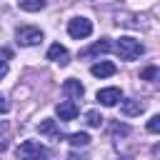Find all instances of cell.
Listing matches in <instances>:
<instances>
[{
    "instance_id": "obj_15",
    "label": "cell",
    "mask_w": 160,
    "mask_h": 160,
    "mask_svg": "<svg viewBox=\"0 0 160 160\" xmlns=\"http://www.w3.org/2000/svg\"><path fill=\"white\" fill-rule=\"evenodd\" d=\"M102 120H105V118H102L98 110H88V112H85V122H88L90 128H100V125H102Z\"/></svg>"
},
{
    "instance_id": "obj_1",
    "label": "cell",
    "mask_w": 160,
    "mask_h": 160,
    "mask_svg": "<svg viewBox=\"0 0 160 160\" xmlns=\"http://www.w3.org/2000/svg\"><path fill=\"white\" fill-rule=\"evenodd\" d=\"M115 52L120 55V60H135V58H140L142 52H145V45L140 42V40H135V38H120L118 42H115Z\"/></svg>"
},
{
    "instance_id": "obj_13",
    "label": "cell",
    "mask_w": 160,
    "mask_h": 160,
    "mask_svg": "<svg viewBox=\"0 0 160 160\" xmlns=\"http://www.w3.org/2000/svg\"><path fill=\"white\" fill-rule=\"evenodd\" d=\"M68 142L72 148H88L90 145V135L88 132H72V135H68Z\"/></svg>"
},
{
    "instance_id": "obj_18",
    "label": "cell",
    "mask_w": 160,
    "mask_h": 160,
    "mask_svg": "<svg viewBox=\"0 0 160 160\" xmlns=\"http://www.w3.org/2000/svg\"><path fill=\"white\" fill-rule=\"evenodd\" d=\"M130 132V128L128 125H120V122H115L112 125V135H128Z\"/></svg>"
},
{
    "instance_id": "obj_3",
    "label": "cell",
    "mask_w": 160,
    "mask_h": 160,
    "mask_svg": "<svg viewBox=\"0 0 160 160\" xmlns=\"http://www.w3.org/2000/svg\"><path fill=\"white\" fill-rule=\"evenodd\" d=\"M15 40H18V45H22V48L40 45V42H42V30H40V28H32V25L18 28V32H15Z\"/></svg>"
},
{
    "instance_id": "obj_17",
    "label": "cell",
    "mask_w": 160,
    "mask_h": 160,
    "mask_svg": "<svg viewBox=\"0 0 160 160\" xmlns=\"http://www.w3.org/2000/svg\"><path fill=\"white\" fill-rule=\"evenodd\" d=\"M148 130H150V132H158V130H160V115H152V118L148 120Z\"/></svg>"
},
{
    "instance_id": "obj_21",
    "label": "cell",
    "mask_w": 160,
    "mask_h": 160,
    "mask_svg": "<svg viewBox=\"0 0 160 160\" xmlns=\"http://www.w3.org/2000/svg\"><path fill=\"white\" fill-rule=\"evenodd\" d=\"M118 160H128V158H118Z\"/></svg>"
},
{
    "instance_id": "obj_5",
    "label": "cell",
    "mask_w": 160,
    "mask_h": 160,
    "mask_svg": "<svg viewBox=\"0 0 160 160\" xmlns=\"http://www.w3.org/2000/svg\"><path fill=\"white\" fill-rule=\"evenodd\" d=\"M120 100H122L120 88H102V90H98V102L105 105V108H112V105H118Z\"/></svg>"
},
{
    "instance_id": "obj_19",
    "label": "cell",
    "mask_w": 160,
    "mask_h": 160,
    "mask_svg": "<svg viewBox=\"0 0 160 160\" xmlns=\"http://www.w3.org/2000/svg\"><path fill=\"white\" fill-rule=\"evenodd\" d=\"M8 110H10V102H8V100H5L2 95H0V115H5Z\"/></svg>"
},
{
    "instance_id": "obj_6",
    "label": "cell",
    "mask_w": 160,
    "mask_h": 160,
    "mask_svg": "<svg viewBox=\"0 0 160 160\" xmlns=\"http://www.w3.org/2000/svg\"><path fill=\"white\" fill-rule=\"evenodd\" d=\"M55 115L60 118V122L75 120V115H78V105H75V100H60V102L55 105Z\"/></svg>"
},
{
    "instance_id": "obj_2",
    "label": "cell",
    "mask_w": 160,
    "mask_h": 160,
    "mask_svg": "<svg viewBox=\"0 0 160 160\" xmlns=\"http://www.w3.org/2000/svg\"><path fill=\"white\" fill-rule=\"evenodd\" d=\"M45 155H48V148H42L38 140H25V142H20L18 150H15V158H18V160H40V158H45Z\"/></svg>"
},
{
    "instance_id": "obj_7",
    "label": "cell",
    "mask_w": 160,
    "mask_h": 160,
    "mask_svg": "<svg viewBox=\"0 0 160 160\" xmlns=\"http://www.w3.org/2000/svg\"><path fill=\"white\" fill-rule=\"evenodd\" d=\"M112 50V42H110V38H100L98 42H92L90 48H85V50H80V58H92V55H100V52H110Z\"/></svg>"
},
{
    "instance_id": "obj_16",
    "label": "cell",
    "mask_w": 160,
    "mask_h": 160,
    "mask_svg": "<svg viewBox=\"0 0 160 160\" xmlns=\"http://www.w3.org/2000/svg\"><path fill=\"white\" fill-rule=\"evenodd\" d=\"M158 68H145L142 72H140V80H158Z\"/></svg>"
},
{
    "instance_id": "obj_4",
    "label": "cell",
    "mask_w": 160,
    "mask_h": 160,
    "mask_svg": "<svg viewBox=\"0 0 160 160\" xmlns=\"http://www.w3.org/2000/svg\"><path fill=\"white\" fill-rule=\"evenodd\" d=\"M90 32H92V22L88 18H72L68 22V35L75 38V40H85Z\"/></svg>"
},
{
    "instance_id": "obj_8",
    "label": "cell",
    "mask_w": 160,
    "mask_h": 160,
    "mask_svg": "<svg viewBox=\"0 0 160 160\" xmlns=\"http://www.w3.org/2000/svg\"><path fill=\"white\" fill-rule=\"evenodd\" d=\"M48 60H52V62H58V65H68V62H70V52H68L60 42H55V45L48 48Z\"/></svg>"
},
{
    "instance_id": "obj_11",
    "label": "cell",
    "mask_w": 160,
    "mask_h": 160,
    "mask_svg": "<svg viewBox=\"0 0 160 160\" xmlns=\"http://www.w3.org/2000/svg\"><path fill=\"white\" fill-rule=\"evenodd\" d=\"M115 65L110 62V60H100V62H95L92 68H90V72L95 75V78H110V75H115Z\"/></svg>"
},
{
    "instance_id": "obj_10",
    "label": "cell",
    "mask_w": 160,
    "mask_h": 160,
    "mask_svg": "<svg viewBox=\"0 0 160 160\" xmlns=\"http://www.w3.org/2000/svg\"><path fill=\"white\" fill-rule=\"evenodd\" d=\"M62 92H65L70 100H80V98H82V92H85V88L80 85V80H72V78H70V80H65V82H62Z\"/></svg>"
},
{
    "instance_id": "obj_20",
    "label": "cell",
    "mask_w": 160,
    "mask_h": 160,
    "mask_svg": "<svg viewBox=\"0 0 160 160\" xmlns=\"http://www.w3.org/2000/svg\"><path fill=\"white\" fill-rule=\"evenodd\" d=\"M5 75H8V60L0 58V78H5Z\"/></svg>"
},
{
    "instance_id": "obj_14",
    "label": "cell",
    "mask_w": 160,
    "mask_h": 160,
    "mask_svg": "<svg viewBox=\"0 0 160 160\" xmlns=\"http://www.w3.org/2000/svg\"><path fill=\"white\" fill-rule=\"evenodd\" d=\"M18 5L25 12H40L45 8V0H18Z\"/></svg>"
},
{
    "instance_id": "obj_9",
    "label": "cell",
    "mask_w": 160,
    "mask_h": 160,
    "mask_svg": "<svg viewBox=\"0 0 160 160\" xmlns=\"http://www.w3.org/2000/svg\"><path fill=\"white\" fill-rule=\"evenodd\" d=\"M142 110H145V102H142V100H138V98H128V100H122V102H120V112H122V115H128V118L140 115Z\"/></svg>"
},
{
    "instance_id": "obj_12",
    "label": "cell",
    "mask_w": 160,
    "mask_h": 160,
    "mask_svg": "<svg viewBox=\"0 0 160 160\" xmlns=\"http://www.w3.org/2000/svg\"><path fill=\"white\" fill-rule=\"evenodd\" d=\"M38 130H40V135H48V138L60 140V128H58L55 120H42V122L38 125Z\"/></svg>"
}]
</instances>
